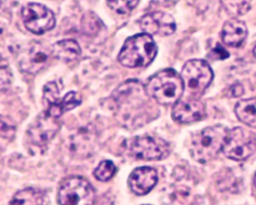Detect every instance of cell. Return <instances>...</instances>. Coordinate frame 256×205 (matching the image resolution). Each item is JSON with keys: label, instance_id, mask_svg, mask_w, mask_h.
Masks as SVG:
<instances>
[{"label": "cell", "instance_id": "cell-23", "mask_svg": "<svg viewBox=\"0 0 256 205\" xmlns=\"http://www.w3.org/2000/svg\"><path fill=\"white\" fill-rule=\"evenodd\" d=\"M252 0H222L223 5L228 11L236 14H242L248 12Z\"/></svg>", "mask_w": 256, "mask_h": 205}, {"label": "cell", "instance_id": "cell-10", "mask_svg": "<svg viewBox=\"0 0 256 205\" xmlns=\"http://www.w3.org/2000/svg\"><path fill=\"white\" fill-rule=\"evenodd\" d=\"M52 55V49L37 42L24 46L18 54L20 68L29 74H36L48 65Z\"/></svg>", "mask_w": 256, "mask_h": 205}, {"label": "cell", "instance_id": "cell-9", "mask_svg": "<svg viewBox=\"0 0 256 205\" xmlns=\"http://www.w3.org/2000/svg\"><path fill=\"white\" fill-rule=\"evenodd\" d=\"M22 16L25 28L36 35L52 30L56 25L54 14L42 4H28L22 8Z\"/></svg>", "mask_w": 256, "mask_h": 205}, {"label": "cell", "instance_id": "cell-7", "mask_svg": "<svg viewBox=\"0 0 256 205\" xmlns=\"http://www.w3.org/2000/svg\"><path fill=\"white\" fill-rule=\"evenodd\" d=\"M256 136L252 132L242 127L229 130L223 148L224 155L230 160H246L256 152Z\"/></svg>", "mask_w": 256, "mask_h": 205}, {"label": "cell", "instance_id": "cell-19", "mask_svg": "<svg viewBox=\"0 0 256 205\" xmlns=\"http://www.w3.org/2000/svg\"><path fill=\"white\" fill-rule=\"evenodd\" d=\"M82 103V98L76 92H70L61 98L58 106L50 108V112L56 116L60 118L65 112L76 108Z\"/></svg>", "mask_w": 256, "mask_h": 205}, {"label": "cell", "instance_id": "cell-11", "mask_svg": "<svg viewBox=\"0 0 256 205\" xmlns=\"http://www.w3.org/2000/svg\"><path fill=\"white\" fill-rule=\"evenodd\" d=\"M60 122L59 118H54L44 112L30 126L28 131V140L38 148L47 146L59 131Z\"/></svg>", "mask_w": 256, "mask_h": 205}, {"label": "cell", "instance_id": "cell-27", "mask_svg": "<svg viewBox=\"0 0 256 205\" xmlns=\"http://www.w3.org/2000/svg\"><path fill=\"white\" fill-rule=\"evenodd\" d=\"M254 186H256V176H254Z\"/></svg>", "mask_w": 256, "mask_h": 205}, {"label": "cell", "instance_id": "cell-1", "mask_svg": "<svg viewBox=\"0 0 256 205\" xmlns=\"http://www.w3.org/2000/svg\"><path fill=\"white\" fill-rule=\"evenodd\" d=\"M116 115L120 122L128 128H136L149 121V98L140 82L128 80L113 94Z\"/></svg>", "mask_w": 256, "mask_h": 205}, {"label": "cell", "instance_id": "cell-14", "mask_svg": "<svg viewBox=\"0 0 256 205\" xmlns=\"http://www.w3.org/2000/svg\"><path fill=\"white\" fill-rule=\"evenodd\" d=\"M158 175L156 170L150 167H140L134 169L128 182L130 188L138 196H144L156 185Z\"/></svg>", "mask_w": 256, "mask_h": 205}, {"label": "cell", "instance_id": "cell-3", "mask_svg": "<svg viewBox=\"0 0 256 205\" xmlns=\"http://www.w3.org/2000/svg\"><path fill=\"white\" fill-rule=\"evenodd\" d=\"M157 54V46L154 38L146 34H137L124 43L118 60L124 66L140 68L149 66Z\"/></svg>", "mask_w": 256, "mask_h": 205}, {"label": "cell", "instance_id": "cell-18", "mask_svg": "<svg viewBox=\"0 0 256 205\" xmlns=\"http://www.w3.org/2000/svg\"><path fill=\"white\" fill-rule=\"evenodd\" d=\"M43 203L44 194L41 190L28 188L18 192L10 205H43Z\"/></svg>", "mask_w": 256, "mask_h": 205}, {"label": "cell", "instance_id": "cell-24", "mask_svg": "<svg viewBox=\"0 0 256 205\" xmlns=\"http://www.w3.org/2000/svg\"><path fill=\"white\" fill-rule=\"evenodd\" d=\"M229 56V54L228 53L226 49L223 48L221 46L218 44L216 47L214 48L210 52L208 58L212 60H218L227 59Z\"/></svg>", "mask_w": 256, "mask_h": 205}, {"label": "cell", "instance_id": "cell-13", "mask_svg": "<svg viewBox=\"0 0 256 205\" xmlns=\"http://www.w3.org/2000/svg\"><path fill=\"white\" fill-rule=\"evenodd\" d=\"M206 110L203 103L196 98L179 100L174 104L172 116L182 124L197 122L204 118Z\"/></svg>", "mask_w": 256, "mask_h": 205}, {"label": "cell", "instance_id": "cell-20", "mask_svg": "<svg viewBox=\"0 0 256 205\" xmlns=\"http://www.w3.org/2000/svg\"><path fill=\"white\" fill-rule=\"evenodd\" d=\"M115 172H116V167L113 162L110 160H104L100 162L98 167L95 169L94 175L98 180L106 182L113 178Z\"/></svg>", "mask_w": 256, "mask_h": 205}, {"label": "cell", "instance_id": "cell-12", "mask_svg": "<svg viewBox=\"0 0 256 205\" xmlns=\"http://www.w3.org/2000/svg\"><path fill=\"white\" fill-rule=\"evenodd\" d=\"M139 25L145 34L162 36L172 35L176 30V24L172 16L167 13H150L139 20Z\"/></svg>", "mask_w": 256, "mask_h": 205}, {"label": "cell", "instance_id": "cell-4", "mask_svg": "<svg viewBox=\"0 0 256 205\" xmlns=\"http://www.w3.org/2000/svg\"><path fill=\"white\" fill-rule=\"evenodd\" d=\"M229 130L224 126L206 127L196 134L192 140L191 152L193 158L205 163L214 160L222 151Z\"/></svg>", "mask_w": 256, "mask_h": 205}, {"label": "cell", "instance_id": "cell-26", "mask_svg": "<svg viewBox=\"0 0 256 205\" xmlns=\"http://www.w3.org/2000/svg\"><path fill=\"white\" fill-rule=\"evenodd\" d=\"M253 54H254V58H256V46L254 47V50H253Z\"/></svg>", "mask_w": 256, "mask_h": 205}, {"label": "cell", "instance_id": "cell-16", "mask_svg": "<svg viewBox=\"0 0 256 205\" xmlns=\"http://www.w3.org/2000/svg\"><path fill=\"white\" fill-rule=\"evenodd\" d=\"M52 50L54 58L66 62L76 60L82 54L78 43L72 40H62L55 43Z\"/></svg>", "mask_w": 256, "mask_h": 205}, {"label": "cell", "instance_id": "cell-2", "mask_svg": "<svg viewBox=\"0 0 256 205\" xmlns=\"http://www.w3.org/2000/svg\"><path fill=\"white\" fill-rule=\"evenodd\" d=\"M148 95L164 106L174 104L184 94V80L173 70H162L150 78L145 86Z\"/></svg>", "mask_w": 256, "mask_h": 205}, {"label": "cell", "instance_id": "cell-21", "mask_svg": "<svg viewBox=\"0 0 256 205\" xmlns=\"http://www.w3.org/2000/svg\"><path fill=\"white\" fill-rule=\"evenodd\" d=\"M139 0H107L109 7L118 14H127L131 12L138 4Z\"/></svg>", "mask_w": 256, "mask_h": 205}, {"label": "cell", "instance_id": "cell-5", "mask_svg": "<svg viewBox=\"0 0 256 205\" xmlns=\"http://www.w3.org/2000/svg\"><path fill=\"white\" fill-rule=\"evenodd\" d=\"M58 200L60 205H94L95 190L84 178L70 176L61 184Z\"/></svg>", "mask_w": 256, "mask_h": 205}, {"label": "cell", "instance_id": "cell-8", "mask_svg": "<svg viewBox=\"0 0 256 205\" xmlns=\"http://www.w3.org/2000/svg\"><path fill=\"white\" fill-rule=\"evenodd\" d=\"M124 151L136 160H158L167 152V146L162 140H156L148 136H136L126 139L122 144Z\"/></svg>", "mask_w": 256, "mask_h": 205}, {"label": "cell", "instance_id": "cell-17", "mask_svg": "<svg viewBox=\"0 0 256 205\" xmlns=\"http://www.w3.org/2000/svg\"><path fill=\"white\" fill-rule=\"evenodd\" d=\"M235 113L241 122L256 128V97L240 101L235 107Z\"/></svg>", "mask_w": 256, "mask_h": 205}, {"label": "cell", "instance_id": "cell-6", "mask_svg": "<svg viewBox=\"0 0 256 205\" xmlns=\"http://www.w3.org/2000/svg\"><path fill=\"white\" fill-rule=\"evenodd\" d=\"M181 78L187 92L198 98L210 84L214 73L206 61L192 60L182 67Z\"/></svg>", "mask_w": 256, "mask_h": 205}, {"label": "cell", "instance_id": "cell-22", "mask_svg": "<svg viewBox=\"0 0 256 205\" xmlns=\"http://www.w3.org/2000/svg\"><path fill=\"white\" fill-rule=\"evenodd\" d=\"M61 90L56 82H49L44 88V98L48 107L56 106L60 102L59 96Z\"/></svg>", "mask_w": 256, "mask_h": 205}, {"label": "cell", "instance_id": "cell-25", "mask_svg": "<svg viewBox=\"0 0 256 205\" xmlns=\"http://www.w3.org/2000/svg\"><path fill=\"white\" fill-rule=\"evenodd\" d=\"M1 134L5 138H12L14 134V126L13 124H10L8 121L4 120L2 118V126H1Z\"/></svg>", "mask_w": 256, "mask_h": 205}, {"label": "cell", "instance_id": "cell-15", "mask_svg": "<svg viewBox=\"0 0 256 205\" xmlns=\"http://www.w3.org/2000/svg\"><path fill=\"white\" fill-rule=\"evenodd\" d=\"M248 34L246 26L238 19L228 20L222 30L223 42L230 47L239 48L244 44Z\"/></svg>", "mask_w": 256, "mask_h": 205}]
</instances>
